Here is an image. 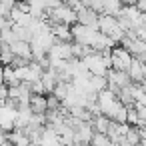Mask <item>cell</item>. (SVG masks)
<instances>
[{
  "mask_svg": "<svg viewBox=\"0 0 146 146\" xmlns=\"http://www.w3.org/2000/svg\"><path fill=\"white\" fill-rule=\"evenodd\" d=\"M132 62H134V56H132L126 48L116 46V48L112 50V70L128 72V70H130V66H132Z\"/></svg>",
  "mask_w": 146,
  "mask_h": 146,
  "instance_id": "1",
  "label": "cell"
},
{
  "mask_svg": "<svg viewBox=\"0 0 146 146\" xmlns=\"http://www.w3.org/2000/svg\"><path fill=\"white\" fill-rule=\"evenodd\" d=\"M96 34H98V30H94V28H88V26H82V24H74V26H72V38H74V42H78V44L90 46V44L94 42Z\"/></svg>",
  "mask_w": 146,
  "mask_h": 146,
  "instance_id": "2",
  "label": "cell"
},
{
  "mask_svg": "<svg viewBox=\"0 0 146 146\" xmlns=\"http://www.w3.org/2000/svg\"><path fill=\"white\" fill-rule=\"evenodd\" d=\"M84 64H86V68H88V72H90L92 76H108V72H110V68H108L106 62L102 60L100 52L90 54V56L84 60Z\"/></svg>",
  "mask_w": 146,
  "mask_h": 146,
  "instance_id": "3",
  "label": "cell"
},
{
  "mask_svg": "<svg viewBox=\"0 0 146 146\" xmlns=\"http://www.w3.org/2000/svg\"><path fill=\"white\" fill-rule=\"evenodd\" d=\"M12 52H14V56H18V58H24V60H34V54H32V44L30 42H22V40H18V42H14L12 44Z\"/></svg>",
  "mask_w": 146,
  "mask_h": 146,
  "instance_id": "4",
  "label": "cell"
},
{
  "mask_svg": "<svg viewBox=\"0 0 146 146\" xmlns=\"http://www.w3.org/2000/svg\"><path fill=\"white\" fill-rule=\"evenodd\" d=\"M30 110H32V114H48V96L32 94V98H30Z\"/></svg>",
  "mask_w": 146,
  "mask_h": 146,
  "instance_id": "5",
  "label": "cell"
},
{
  "mask_svg": "<svg viewBox=\"0 0 146 146\" xmlns=\"http://www.w3.org/2000/svg\"><path fill=\"white\" fill-rule=\"evenodd\" d=\"M52 34L56 36L58 42H74V38H72V26H68V24H54L52 26Z\"/></svg>",
  "mask_w": 146,
  "mask_h": 146,
  "instance_id": "6",
  "label": "cell"
},
{
  "mask_svg": "<svg viewBox=\"0 0 146 146\" xmlns=\"http://www.w3.org/2000/svg\"><path fill=\"white\" fill-rule=\"evenodd\" d=\"M2 136H6L12 146H30V144H32V140H30L22 130H12V132H8V134L2 132Z\"/></svg>",
  "mask_w": 146,
  "mask_h": 146,
  "instance_id": "7",
  "label": "cell"
},
{
  "mask_svg": "<svg viewBox=\"0 0 146 146\" xmlns=\"http://www.w3.org/2000/svg\"><path fill=\"white\" fill-rule=\"evenodd\" d=\"M142 62L138 60V58H134V62H132V66H130V70H128V74H130V78H132V82L134 84H144V72H142Z\"/></svg>",
  "mask_w": 146,
  "mask_h": 146,
  "instance_id": "8",
  "label": "cell"
},
{
  "mask_svg": "<svg viewBox=\"0 0 146 146\" xmlns=\"http://www.w3.org/2000/svg\"><path fill=\"white\" fill-rule=\"evenodd\" d=\"M92 126H94L96 132H100V134H108V130H110V126H112V120L106 118V116L102 114V116H96V118L92 120Z\"/></svg>",
  "mask_w": 146,
  "mask_h": 146,
  "instance_id": "9",
  "label": "cell"
}]
</instances>
